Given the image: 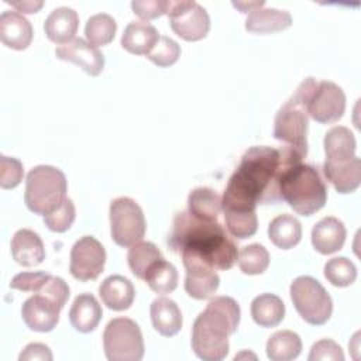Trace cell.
Listing matches in <instances>:
<instances>
[{
  "mask_svg": "<svg viewBox=\"0 0 361 361\" xmlns=\"http://www.w3.org/2000/svg\"><path fill=\"white\" fill-rule=\"evenodd\" d=\"M75 204L69 197H66L59 207L44 216V223L51 231L63 233L71 228L75 220Z\"/></svg>",
  "mask_w": 361,
  "mask_h": 361,
  "instance_id": "8d00e7d4",
  "label": "cell"
},
{
  "mask_svg": "<svg viewBox=\"0 0 361 361\" xmlns=\"http://www.w3.org/2000/svg\"><path fill=\"white\" fill-rule=\"evenodd\" d=\"M307 360L309 361H344V353L336 341L330 338H323L313 344Z\"/></svg>",
  "mask_w": 361,
  "mask_h": 361,
  "instance_id": "f35d334b",
  "label": "cell"
},
{
  "mask_svg": "<svg viewBox=\"0 0 361 361\" xmlns=\"http://www.w3.org/2000/svg\"><path fill=\"white\" fill-rule=\"evenodd\" d=\"M323 172L338 193H351L361 183V159L355 155L344 161H324Z\"/></svg>",
  "mask_w": 361,
  "mask_h": 361,
  "instance_id": "2e32d148",
  "label": "cell"
},
{
  "mask_svg": "<svg viewBox=\"0 0 361 361\" xmlns=\"http://www.w3.org/2000/svg\"><path fill=\"white\" fill-rule=\"evenodd\" d=\"M183 265L186 269L185 290L190 298L203 300L214 295L220 285L216 269L192 259H183Z\"/></svg>",
  "mask_w": 361,
  "mask_h": 361,
  "instance_id": "9a60e30c",
  "label": "cell"
},
{
  "mask_svg": "<svg viewBox=\"0 0 361 361\" xmlns=\"http://www.w3.org/2000/svg\"><path fill=\"white\" fill-rule=\"evenodd\" d=\"M180 55V47L176 41L169 37L159 35V39L154 45V48L147 54V58L161 68H166L173 65Z\"/></svg>",
  "mask_w": 361,
  "mask_h": 361,
  "instance_id": "d590c367",
  "label": "cell"
},
{
  "mask_svg": "<svg viewBox=\"0 0 361 361\" xmlns=\"http://www.w3.org/2000/svg\"><path fill=\"white\" fill-rule=\"evenodd\" d=\"M56 58L79 65L90 76H97L104 68V55L102 51L83 38H73L72 41L56 47Z\"/></svg>",
  "mask_w": 361,
  "mask_h": 361,
  "instance_id": "5bb4252c",
  "label": "cell"
},
{
  "mask_svg": "<svg viewBox=\"0 0 361 361\" xmlns=\"http://www.w3.org/2000/svg\"><path fill=\"white\" fill-rule=\"evenodd\" d=\"M279 196L298 214L312 216L326 204L327 188L314 166L296 162L283 171Z\"/></svg>",
  "mask_w": 361,
  "mask_h": 361,
  "instance_id": "277c9868",
  "label": "cell"
},
{
  "mask_svg": "<svg viewBox=\"0 0 361 361\" xmlns=\"http://www.w3.org/2000/svg\"><path fill=\"white\" fill-rule=\"evenodd\" d=\"M290 299L299 316L309 324H324L333 312V302L323 285L312 276H298L290 283Z\"/></svg>",
  "mask_w": 361,
  "mask_h": 361,
  "instance_id": "52a82bcc",
  "label": "cell"
},
{
  "mask_svg": "<svg viewBox=\"0 0 361 361\" xmlns=\"http://www.w3.org/2000/svg\"><path fill=\"white\" fill-rule=\"evenodd\" d=\"M317 82L306 78L296 87L290 99L278 110L274 123V137L289 147H293L303 155L307 154V100Z\"/></svg>",
  "mask_w": 361,
  "mask_h": 361,
  "instance_id": "5b68a950",
  "label": "cell"
},
{
  "mask_svg": "<svg viewBox=\"0 0 361 361\" xmlns=\"http://www.w3.org/2000/svg\"><path fill=\"white\" fill-rule=\"evenodd\" d=\"M354 134L344 126L330 128L324 135L326 161H344L355 157Z\"/></svg>",
  "mask_w": 361,
  "mask_h": 361,
  "instance_id": "83f0119b",
  "label": "cell"
},
{
  "mask_svg": "<svg viewBox=\"0 0 361 361\" xmlns=\"http://www.w3.org/2000/svg\"><path fill=\"white\" fill-rule=\"evenodd\" d=\"M188 212L200 220H217L221 197L209 188H196L188 196Z\"/></svg>",
  "mask_w": 361,
  "mask_h": 361,
  "instance_id": "f1b7e54d",
  "label": "cell"
},
{
  "mask_svg": "<svg viewBox=\"0 0 361 361\" xmlns=\"http://www.w3.org/2000/svg\"><path fill=\"white\" fill-rule=\"evenodd\" d=\"M159 34L148 21H131L121 35V47L130 54L147 55L157 41Z\"/></svg>",
  "mask_w": 361,
  "mask_h": 361,
  "instance_id": "7402d4cb",
  "label": "cell"
},
{
  "mask_svg": "<svg viewBox=\"0 0 361 361\" xmlns=\"http://www.w3.org/2000/svg\"><path fill=\"white\" fill-rule=\"evenodd\" d=\"M131 8L144 21L161 17L166 10V0H134Z\"/></svg>",
  "mask_w": 361,
  "mask_h": 361,
  "instance_id": "60d3db41",
  "label": "cell"
},
{
  "mask_svg": "<svg viewBox=\"0 0 361 361\" xmlns=\"http://www.w3.org/2000/svg\"><path fill=\"white\" fill-rule=\"evenodd\" d=\"M233 6L237 7L241 13H251L257 8H261L265 6V1H233Z\"/></svg>",
  "mask_w": 361,
  "mask_h": 361,
  "instance_id": "ee69618b",
  "label": "cell"
},
{
  "mask_svg": "<svg viewBox=\"0 0 361 361\" xmlns=\"http://www.w3.org/2000/svg\"><path fill=\"white\" fill-rule=\"evenodd\" d=\"M345 110V94L343 89L329 80L316 85L306 106L307 116L314 121L330 124L338 121Z\"/></svg>",
  "mask_w": 361,
  "mask_h": 361,
  "instance_id": "8fae6325",
  "label": "cell"
},
{
  "mask_svg": "<svg viewBox=\"0 0 361 361\" xmlns=\"http://www.w3.org/2000/svg\"><path fill=\"white\" fill-rule=\"evenodd\" d=\"M0 39L6 47L23 51L32 41V27L18 11L6 10L0 16Z\"/></svg>",
  "mask_w": 361,
  "mask_h": 361,
  "instance_id": "e0dca14e",
  "label": "cell"
},
{
  "mask_svg": "<svg viewBox=\"0 0 361 361\" xmlns=\"http://www.w3.org/2000/svg\"><path fill=\"white\" fill-rule=\"evenodd\" d=\"M117 31V23L114 18L106 13H99L92 16L86 21L85 35L90 44L94 47H103L113 41Z\"/></svg>",
  "mask_w": 361,
  "mask_h": 361,
  "instance_id": "d6a6232c",
  "label": "cell"
},
{
  "mask_svg": "<svg viewBox=\"0 0 361 361\" xmlns=\"http://www.w3.org/2000/svg\"><path fill=\"white\" fill-rule=\"evenodd\" d=\"M6 3L11 4V7L17 8L18 11L27 13V14L37 13L44 4L42 1H32V0H28V1H8V0H6Z\"/></svg>",
  "mask_w": 361,
  "mask_h": 361,
  "instance_id": "7bdbcfd3",
  "label": "cell"
},
{
  "mask_svg": "<svg viewBox=\"0 0 361 361\" xmlns=\"http://www.w3.org/2000/svg\"><path fill=\"white\" fill-rule=\"evenodd\" d=\"M103 348L110 361H140L144 357L140 326L127 317L110 320L103 333Z\"/></svg>",
  "mask_w": 361,
  "mask_h": 361,
  "instance_id": "ba28073f",
  "label": "cell"
},
{
  "mask_svg": "<svg viewBox=\"0 0 361 361\" xmlns=\"http://www.w3.org/2000/svg\"><path fill=\"white\" fill-rule=\"evenodd\" d=\"M100 319L102 307L93 295L82 293L75 298L69 310V320L75 330L90 333L97 327Z\"/></svg>",
  "mask_w": 361,
  "mask_h": 361,
  "instance_id": "cb8c5ba5",
  "label": "cell"
},
{
  "mask_svg": "<svg viewBox=\"0 0 361 361\" xmlns=\"http://www.w3.org/2000/svg\"><path fill=\"white\" fill-rule=\"evenodd\" d=\"M23 164L17 158L0 157V186L3 189H13L23 180Z\"/></svg>",
  "mask_w": 361,
  "mask_h": 361,
  "instance_id": "74e56055",
  "label": "cell"
},
{
  "mask_svg": "<svg viewBox=\"0 0 361 361\" xmlns=\"http://www.w3.org/2000/svg\"><path fill=\"white\" fill-rule=\"evenodd\" d=\"M20 361H51L52 353L48 345L42 343H31L28 344L21 354L18 355Z\"/></svg>",
  "mask_w": 361,
  "mask_h": 361,
  "instance_id": "b9f144b4",
  "label": "cell"
},
{
  "mask_svg": "<svg viewBox=\"0 0 361 361\" xmlns=\"http://www.w3.org/2000/svg\"><path fill=\"white\" fill-rule=\"evenodd\" d=\"M240 269L247 275H258L262 274L269 265V254L268 250L261 244H250L245 245L237 258Z\"/></svg>",
  "mask_w": 361,
  "mask_h": 361,
  "instance_id": "836d02e7",
  "label": "cell"
},
{
  "mask_svg": "<svg viewBox=\"0 0 361 361\" xmlns=\"http://www.w3.org/2000/svg\"><path fill=\"white\" fill-rule=\"evenodd\" d=\"M268 237L278 248L289 250L300 241L302 226L296 217L286 213L279 214L271 220L268 226Z\"/></svg>",
  "mask_w": 361,
  "mask_h": 361,
  "instance_id": "484cf974",
  "label": "cell"
},
{
  "mask_svg": "<svg viewBox=\"0 0 361 361\" xmlns=\"http://www.w3.org/2000/svg\"><path fill=\"white\" fill-rule=\"evenodd\" d=\"M79 27V16L71 7H58L51 11L44 23L48 39L56 44H66L73 39Z\"/></svg>",
  "mask_w": 361,
  "mask_h": 361,
  "instance_id": "ffe728a7",
  "label": "cell"
},
{
  "mask_svg": "<svg viewBox=\"0 0 361 361\" xmlns=\"http://www.w3.org/2000/svg\"><path fill=\"white\" fill-rule=\"evenodd\" d=\"M168 244L182 261H197L213 269H230L238 258L235 243L217 220H200L188 210L175 216Z\"/></svg>",
  "mask_w": 361,
  "mask_h": 361,
  "instance_id": "7a4b0ae2",
  "label": "cell"
},
{
  "mask_svg": "<svg viewBox=\"0 0 361 361\" xmlns=\"http://www.w3.org/2000/svg\"><path fill=\"white\" fill-rule=\"evenodd\" d=\"M306 155L285 145L281 148L251 147L230 176L221 197L223 213H251L258 203H278L279 179L283 171L302 162Z\"/></svg>",
  "mask_w": 361,
  "mask_h": 361,
  "instance_id": "6da1fadb",
  "label": "cell"
},
{
  "mask_svg": "<svg viewBox=\"0 0 361 361\" xmlns=\"http://www.w3.org/2000/svg\"><path fill=\"white\" fill-rule=\"evenodd\" d=\"M154 329L164 337H172L182 329V313L178 305L168 298H157L149 309Z\"/></svg>",
  "mask_w": 361,
  "mask_h": 361,
  "instance_id": "603a6c76",
  "label": "cell"
},
{
  "mask_svg": "<svg viewBox=\"0 0 361 361\" xmlns=\"http://www.w3.org/2000/svg\"><path fill=\"white\" fill-rule=\"evenodd\" d=\"M345 226L337 217H324L312 228V244L320 254L329 255L343 248L345 241Z\"/></svg>",
  "mask_w": 361,
  "mask_h": 361,
  "instance_id": "ac0fdd59",
  "label": "cell"
},
{
  "mask_svg": "<svg viewBox=\"0 0 361 361\" xmlns=\"http://www.w3.org/2000/svg\"><path fill=\"white\" fill-rule=\"evenodd\" d=\"M62 309L56 300L41 292H35L23 303L21 317L30 330L47 333L58 324Z\"/></svg>",
  "mask_w": 361,
  "mask_h": 361,
  "instance_id": "4fadbf2b",
  "label": "cell"
},
{
  "mask_svg": "<svg viewBox=\"0 0 361 361\" xmlns=\"http://www.w3.org/2000/svg\"><path fill=\"white\" fill-rule=\"evenodd\" d=\"M324 276L331 285L344 288L357 279V267L345 257H336L326 262Z\"/></svg>",
  "mask_w": 361,
  "mask_h": 361,
  "instance_id": "e575fe53",
  "label": "cell"
},
{
  "mask_svg": "<svg viewBox=\"0 0 361 361\" xmlns=\"http://www.w3.org/2000/svg\"><path fill=\"white\" fill-rule=\"evenodd\" d=\"M13 259L23 267L39 265L45 258V248L41 237L30 228L16 231L11 240Z\"/></svg>",
  "mask_w": 361,
  "mask_h": 361,
  "instance_id": "d6986e66",
  "label": "cell"
},
{
  "mask_svg": "<svg viewBox=\"0 0 361 361\" xmlns=\"http://www.w3.org/2000/svg\"><path fill=\"white\" fill-rule=\"evenodd\" d=\"M292 25V16L278 8H257L245 20V30L254 34H271Z\"/></svg>",
  "mask_w": 361,
  "mask_h": 361,
  "instance_id": "d4e9b609",
  "label": "cell"
},
{
  "mask_svg": "<svg viewBox=\"0 0 361 361\" xmlns=\"http://www.w3.org/2000/svg\"><path fill=\"white\" fill-rule=\"evenodd\" d=\"M49 276L51 275L45 272H21L11 279L10 288L23 292H37L49 279Z\"/></svg>",
  "mask_w": 361,
  "mask_h": 361,
  "instance_id": "ab89813d",
  "label": "cell"
},
{
  "mask_svg": "<svg viewBox=\"0 0 361 361\" xmlns=\"http://www.w3.org/2000/svg\"><path fill=\"white\" fill-rule=\"evenodd\" d=\"M302 351L300 337L290 330L274 333L267 341V357L271 361H290Z\"/></svg>",
  "mask_w": 361,
  "mask_h": 361,
  "instance_id": "f546056e",
  "label": "cell"
},
{
  "mask_svg": "<svg viewBox=\"0 0 361 361\" xmlns=\"http://www.w3.org/2000/svg\"><path fill=\"white\" fill-rule=\"evenodd\" d=\"M161 258H162L161 251L155 244L149 241H140L131 245L127 254L128 267L138 279H144L151 265Z\"/></svg>",
  "mask_w": 361,
  "mask_h": 361,
  "instance_id": "1f68e13d",
  "label": "cell"
},
{
  "mask_svg": "<svg viewBox=\"0 0 361 361\" xmlns=\"http://www.w3.org/2000/svg\"><path fill=\"white\" fill-rule=\"evenodd\" d=\"M99 295L109 309L121 312L133 305L135 289L127 278L121 275H110L99 286Z\"/></svg>",
  "mask_w": 361,
  "mask_h": 361,
  "instance_id": "44dd1931",
  "label": "cell"
},
{
  "mask_svg": "<svg viewBox=\"0 0 361 361\" xmlns=\"http://www.w3.org/2000/svg\"><path fill=\"white\" fill-rule=\"evenodd\" d=\"M165 14L169 16L172 31L186 41H199L210 30L207 11L193 0H166Z\"/></svg>",
  "mask_w": 361,
  "mask_h": 361,
  "instance_id": "30bf717a",
  "label": "cell"
},
{
  "mask_svg": "<svg viewBox=\"0 0 361 361\" xmlns=\"http://www.w3.org/2000/svg\"><path fill=\"white\" fill-rule=\"evenodd\" d=\"M104 262V247L94 237L85 235L79 238L71 250L69 271L78 281H93L103 272Z\"/></svg>",
  "mask_w": 361,
  "mask_h": 361,
  "instance_id": "7c38bea8",
  "label": "cell"
},
{
  "mask_svg": "<svg viewBox=\"0 0 361 361\" xmlns=\"http://www.w3.org/2000/svg\"><path fill=\"white\" fill-rule=\"evenodd\" d=\"M240 323V307L230 296H214L192 327V350L203 361H220L228 354V336Z\"/></svg>",
  "mask_w": 361,
  "mask_h": 361,
  "instance_id": "3957f363",
  "label": "cell"
},
{
  "mask_svg": "<svg viewBox=\"0 0 361 361\" xmlns=\"http://www.w3.org/2000/svg\"><path fill=\"white\" fill-rule=\"evenodd\" d=\"M110 231L120 247L140 243L145 234V217L138 203L130 197H117L110 203Z\"/></svg>",
  "mask_w": 361,
  "mask_h": 361,
  "instance_id": "9c48e42d",
  "label": "cell"
},
{
  "mask_svg": "<svg viewBox=\"0 0 361 361\" xmlns=\"http://www.w3.org/2000/svg\"><path fill=\"white\" fill-rule=\"evenodd\" d=\"M251 316L261 327H275L285 316L282 299L274 293H262L251 302Z\"/></svg>",
  "mask_w": 361,
  "mask_h": 361,
  "instance_id": "4316f807",
  "label": "cell"
},
{
  "mask_svg": "<svg viewBox=\"0 0 361 361\" xmlns=\"http://www.w3.org/2000/svg\"><path fill=\"white\" fill-rule=\"evenodd\" d=\"M144 281L155 293L166 295L173 292L178 286V271L171 262L161 258L151 265Z\"/></svg>",
  "mask_w": 361,
  "mask_h": 361,
  "instance_id": "4dcf8cb0",
  "label": "cell"
},
{
  "mask_svg": "<svg viewBox=\"0 0 361 361\" xmlns=\"http://www.w3.org/2000/svg\"><path fill=\"white\" fill-rule=\"evenodd\" d=\"M66 178L61 169L37 165L27 175L24 202L32 213L45 216L66 199Z\"/></svg>",
  "mask_w": 361,
  "mask_h": 361,
  "instance_id": "8992f818",
  "label": "cell"
}]
</instances>
